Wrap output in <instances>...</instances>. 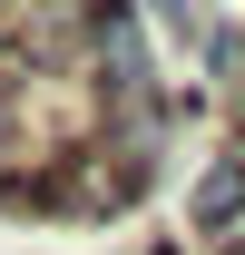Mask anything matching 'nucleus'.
<instances>
[{"label":"nucleus","mask_w":245,"mask_h":255,"mask_svg":"<svg viewBox=\"0 0 245 255\" xmlns=\"http://www.w3.org/2000/svg\"><path fill=\"white\" fill-rule=\"evenodd\" d=\"M147 255H177V246H167V236H157V246H147Z\"/></svg>","instance_id":"3"},{"label":"nucleus","mask_w":245,"mask_h":255,"mask_svg":"<svg viewBox=\"0 0 245 255\" xmlns=\"http://www.w3.org/2000/svg\"><path fill=\"white\" fill-rule=\"evenodd\" d=\"M147 30H157V39H177L206 79H226V59H236V20H226L216 0H147Z\"/></svg>","instance_id":"2"},{"label":"nucleus","mask_w":245,"mask_h":255,"mask_svg":"<svg viewBox=\"0 0 245 255\" xmlns=\"http://www.w3.org/2000/svg\"><path fill=\"white\" fill-rule=\"evenodd\" d=\"M186 226L216 236V246H236V236H245V147H236V137L196 167V187H186Z\"/></svg>","instance_id":"1"}]
</instances>
